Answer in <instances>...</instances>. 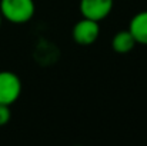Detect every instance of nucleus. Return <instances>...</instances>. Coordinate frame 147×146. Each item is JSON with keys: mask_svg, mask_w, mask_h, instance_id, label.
<instances>
[{"mask_svg": "<svg viewBox=\"0 0 147 146\" xmlns=\"http://www.w3.org/2000/svg\"><path fill=\"white\" fill-rule=\"evenodd\" d=\"M1 17L13 24L30 22L36 13L34 0H0Z\"/></svg>", "mask_w": 147, "mask_h": 146, "instance_id": "nucleus-1", "label": "nucleus"}, {"mask_svg": "<svg viewBox=\"0 0 147 146\" xmlns=\"http://www.w3.org/2000/svg\"><path fill=\"white\" fill-rule=\"evenodd\" d=\"M22 93L20 77L9 70L0 72V105L11 106Z\"/></svg>", "mask_w": 147, "mask_h": 146, "instance_id": "nucleus-2", "label": "nucleus"}, {"mask_svg": "<svg viewBox=\"0 0 147 146\" xmlns=\"http://www.w3.org/2000/svg\"><path fill=\"white\" fill-rule=\"evenodd\" d=\"M100 36V24L98 22L90 20V19H80L71 30L73 40L80 46H90L93 45Z\"/></svg>", "mask_w": 147, "mask_h": 146, "instance_id": "nucleus-3", "label": "nucleus"}, {"mask_svg": "<svg viewBox=\"0 0 147 146\" xmlns=\"http://www.w3.org/2000/svg\"><path fill=\"white\" fill-rule=\"evenodd\" d=\"M113 4L114 0H80L79 9L83 17L101 22L111 13Z\"/></svg>", "mask_w": 147, "mask_h": 146, "instance_id": "nucleus-4", "label": "nucleus"}, {"mask_svg": "<svg viewBox=\"0 0 147 146\" xmlns=\"http://www.w3.org/2000/svg\"><path fill=\"white\" fill-rule=\"evenodd\" d=\"M129 32L137 45L147 46V10H142L131 17L129 23Z\"/></svg>", "mask_w": 147, "mask_h": 146, "instance_id": "nucleus-5", "label": "nucleus"}, {"mask_svg": "<svg viewBox=\"0 0 147 146\" xmlns=\"http://www.w3.org/2000/svg\"><path fill=\"white\" fill-rule=\"evenodd\" d=\"M136 45L137 43H136L134 37L131 36V33L129 32V29L117 32L111 39V48L116 53H120V54H126V53L131 52Z\"/></svg>", "mask_w": 147, "mask_h": 146, "instance_id": "nucleus-6", "label": "nucleus"}, {"mask_svg": "<svg viewBox=\"0 0 147 146\" xmlns=\"http://www.w3.org/2000/svg\"><path fill=\"white\" fill-rule=\"evenodd\" d=\"M11 117V112H10V106L7 105H0V126H4L10 122Z\"/></svg>", "mask_w": 147, "mask_h": 146, "instance_id": "nucleus-7", "label": "nucleus"}, {"mask_svg": "<svg viewBox=\"0 0 147 146\" xmlns=\"http://www.w3.org/2000/svg\"><path fill=\"white\" fill-rule=\"evenodd\" d=\"M1 22H3V17H1V13H0V27H1Z\"/></svg>", "mask_w": 147, "mask_h": 146, "instance_id": "nucleus-8", "label": "nucleus"}, {"mask_svg": "<svg viewBox=\"0 0 147 146\" xmlns=\"http://www.w3.org/2000/svg\"><path fill=\"white\" fill-rule=\"evenodd\" d=\"M77 146H80V145H77Z\"/></svg>", "mask_w": 147, "mask_h": 146, "instance_id": "nucleus-9", "label": "nucleus"}]
</instances>
